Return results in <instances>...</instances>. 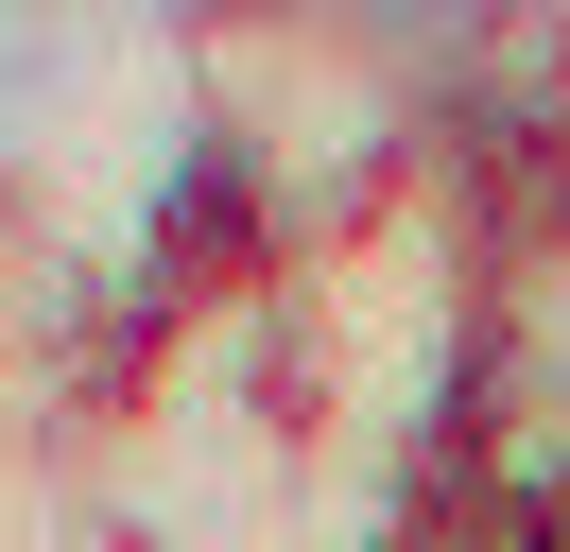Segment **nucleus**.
<instances>
[{"mask_svg":"<svg viewBox=\"0 0 570 552\" xmlns=\"http://www.w3.org/2000/svg\"><path fill=\"white\" fill-rule=\"evenodd\" d=\"M553 552H570V535H553Z\"/></svg>","mask_w":570,"mask_h":552,"instance_id":"nucleus-1","label":"nucleus"}]
</instances>
